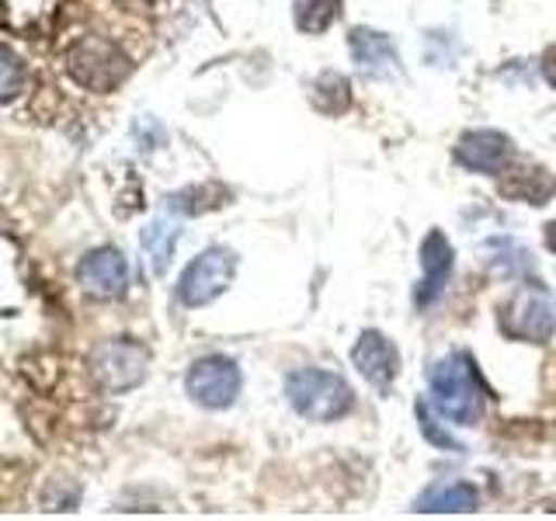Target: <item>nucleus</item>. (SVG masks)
I'll return each mask as SVG.
<instances>
[{
    "label": "nucleus",
    "instance_id": "f257e3e1",
    "mask_svg": "<svg viewBox=\"0 0 556 521\" xmlns=\"http://www.w3.org/2000/svg\"><path fill=\"white\" fill-rule=\"evenodd\" d=\"M431 407L452 424H477L483 414V386L477 361L466 352H456L442 361H434L428 372Z\"/></svg>",
    "mask_w": 556,
    "mask_h": 521
},
{
    "label": "nucleus",
    "instance_id": "f03ea898",
    "mask_svg": "<svg viewBox=\"0 0 556 521\" xmlns=\"http://www.w3.org/2000/svg\"><path fill=\"white\" fill-rule=\"evenodd\" d=\"M286 396L292 410L313 424H334L355 407V390L338 372L295 369L286 379Z\"/></svg>",
    "mask_w": 556,
    "mask_h": 521
},
{
    "label": "nucleus",
    "instance_id": "7ed1b4c3",
    "mask_svg": "<svg viewBox=\"0 0 556 521\" xmlns=\"http://www.w3.org/2000/svg\"><path fill=\"white\" fill-rule=\"evenodd\" d=\"M150 369V352L132 338H112L91 347L87 355V376L109 396L129 393L147 379Z\"/></svg>",
    "mask_w": 556,
    "mask_h": 521
},
{
    "label": "nucleus",
    "instance_id": "20e7f679",
    "mask_svg": "<svg viewBox=\"0 0 556 521\" xmlns=\"http://www.w3.org/2000/svg\"><path fill=\"white\" fill-rule=\"evenodd\" d=\"M66 69L80 87L109 94L132 74V60L104 35H84L66 52Z\"/></svg>",
    "mask_w": 556,
    "mask_h": 521
},
{
    "label": "nucleus",
    "instance_id": "39448f33",
    "mask_svg": "<svg viewBox=\"0 0 556 521\" xmlns=\"http://www.w3.org/2000/svg\"><path fill=\"white\" fill-rule=\"evenodd\" d=\"M233 275H237V254L230 247H208L181 271L178 300L191 309L208 306L230 289Z\"/></svg>",
    "mask_w": 556,
    "mask_h": 521
},
{
    "label": "nucleus",
    "instance_id": "423d86ee",
    "mask_svg": "<svg viewBox=\"0 0 556 521\" xmlns=\"http://www.w3.org/2000/svg\"><path fill=\"white\" fill-rule=\"evenodd\" d=\"M240 386H243L240 365L226 355H205L199 361H191V369L185 376V393L205 410L233 407L240 396Z\"/></svg>",
    "mask_w": 556,
    "mask_h": 521
},
{
    "label": "nucleus",
    "instance_id": "0eeeda50",
    "mask_svg": "<svg viewBox=\"0 0 556 521\" xmlns=\"http://www.w3.org/2000/svg\"><path fill=\"white\" fill-rule=\"evenodd\" d=\"M497 327L511 341L546 344L553 338V330H556V313H553V306H549V300L543 292L521 289L497 309Z\"/></svg>",
    "mask_w": 556,
    "mask_h": 521
},
{
    "label": "nucleus",
    "instance_id": "6e6552de",
    "mask_svg": "<svg viewBox=\"0 0 556 521\" xmlns=\"http://www.w3.org/2000/svg\"><path fill=\"white\" fill-rule=\"evenodd\" d=\"M515 161V143L511 136L497 129H469L456 143V164L473 170V174H504Z\"/></svg>",
    "mask_w": 556,
    "mask_h": 521
},
{
    "label": "nucleus",
    "instance_id": "1a4fd4ad",
    "mask_svg": "<svg viewBox=\"0 0 556 521\" xmlns=\"http://www.w3.org/2000/svg\"><path fill=\"white\" fill-rule=\"evenodd\" d=\"M77 282L94 300H122L129 289V265L118 247H98L80 260Z\"/></svg>",
    "mask_w": 556,
    "mask_h": 521
},
{
    "label": "nucleus",
    "instance_id": "9d476101",
    "mask_svg": "<svg viewBox=\"0 0 556 521\" xmlns=\"http://www.w3.org/2000/svg\"><path fill=\"white\" fill-rule=\"evenodd\" d=\"M352 365L362 372L365 382H372L379 393H387L393 386V379L400 376V352L387 334L362 330L352 347Z\"/></svg>",
    "mask_w": 556,
    "mask_h": 521
},
{
    "label": "nucleus",
    "instance_id": "9b49d317",
    "mask_svg": "<svg viewBox=\"0 0 556 521\" xmlns=\"http://www.w3.org/2000/svg\"><path fill=\"white\" fill-rule=\"evenodd\" d=\"M452 260H456V251H452L448 237L442 230H428V237L421 240V282L414 285L417 309L431 306L445 292V282L452 275Z\"/></svg>",
    "mask_w": 556,
    "mask_h": 521
},
{
    "label": "nucleus",
    "instance_id": "f8f14e48",
    "mask_svg": "<svg viewBox=\"0 0 556 521\" xmlns=\"http://www.w3.org/2000/svg\"><path fill=\"white\" fill-rule=\"evenodd\" d=\"M348 49H352L355 66L365 77L387 80V77L400 74V52L390 35H382L376 28H352V35H348Z\"/></svg>",
    "mask_w": 556,
    "mask_h": 521
},
{
    "label": "nucleus",
    "instance_id": "ddd939ff",
    "mask_svg": "<svg viewBox=\"0 0 556 521\" xmlns=\"http://www.w3.org/2000/svg\"><path fill=\"white\" fill-rule=\"evenodd\" d=\"M477 491L473 483H463V480H452V483H434L428 491L414 500V511L421 514H469L477 511Z\"/></svg>",
    "mask_w": 556,
    "mask_h": 521
},
{
    "label": "nucleus",
    "instance_id": "4468645a",
    "mask_svg": "<svg viewBox=\"0 0 556 521\" xmlns=\"http://www.w3.org/2000/svg\"><path fill=\"white\" fill-rule=\"evenodd\" d=\"M501 195L529 205H546V199L556 191V178L543 167H508L501 174Z\"/></svg>",
    "mask_w": 556,
    "mask_h": 521
},
{
    "label": "nucleus",
    "instance_id": "2eb2a0df",
    "mask_svg": "<svg viewBox=\"0 0 556 521\" xmlns=\"http://www.w3.org/2000/svg\"><path fill=\"white\" fill-rule=\"evenodd\" d=\"M309 101L320 115H344L352 109V84H348L334 69H324V74L309 84Z\"/></svg>",
    "mask_w": 556,
    "mask_h": 521
},
{
    "label": "nucleus",
    "instance_id": "dca6fc26",
    "mask_svg": "<svg viewBox=\"0 0 556 521\" xmlns=\"http://www.w3.org/2000/svg\"><path fill=\"white\" fill-rule=\"evenodd\" d=\"M178 219H167V216H156L147 230H143V251L150 254V265L156 275H164L170 257H174V247H178Z\"/></svg>",
    "mask_w": 556,
    "mask_h": 521
},
{
    "label": "nucleus",
    "instance_id": "f3484780",
    "mask_svg": "<svg viewBox=\"0 0 556 521\" xmlns=\"http://www.w3.org/2000/svg\"><path fill=\"white\" fill-rule=\"evenodd\" d=\"M344 0H292V22L303 35H324L341 17Z\"/></svg>",
    "mask_w": 556,
    "mask_h": 521
},
{
    "label": "nucleus",
    "instance_id": "a211bd4d",
    "mask_svg": "<svg viewBox=\"0 0 556 521\" xmlns=\"http://www.w3.org/2000/svg\"><path fill=\"white\" fill-rule=\"evenodd\" d=\"M414 414H417V424H421V434H425V439H428L431 445L448 448V452H463V442H456L448 431L439 428V417H442V414L431 407V399H421V404L414 407Z\"/></svg>",
    "mask_w": 556,
    "mask_h": 521
},
{
    "label": "nucleus",
    "instance_id": "6ab92c4d",
    "mask_svg": "<svg viewBox=\"0 0 556 521\" xmlns=\"http://www.w3.org/2000/svg\"><path fill=\"white\" fill-rule=\"evenodd\" d=\"M17 74H22V63H17L14 49H4V101L17 98Z\"/></svg>",
    "mask_w": 556,
    "mask_h": 521
},
{
    "label": "nucleus",
    "instance_id": "aec40b11",
    "mask_svg": "<svg viewBox=\"0 0 556 521\" xmlns=\"http://www.w3.org/2000/svg\"><path fill=\"white\" fill-rule=\"evenodd\" d=\"M543 77L549 87H556V46H549L546 56H543Z\"/></svg>",
    "mask_w": 556,
    "mask_h": 521
},
{
    "label": "nucleus",
    "instance_id": "412c9836",
    "mask_svg": "<svg viewBox=\"0 0 556 521\" xmlns=\"http://www.w3.org/2000/svg\"><path fill=\"white\" fill-rule=\"evenodd\" d=\"M546 247L556 254V219H553V223H546Z\"/></svg>",
    "mask_w": 556,
    "mask_h": 521
}]
</instances>
